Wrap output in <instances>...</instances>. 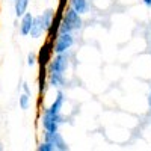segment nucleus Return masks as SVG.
Returning a JSON list of instances; mask_svg holds the SVG:
<instances>
[{
    "instance_id": "nucleus-1",
    "label": "nucleus",
    "mask_w": 151,
    "mask_h": 151,
    "mask_svg": "<svg viewBox=\"0 0 151 151\" xmlns=\"http://www.w3.org/2000/svg\"><path fill=\"white\" fill-rule=\"evenodd\" d=\"M82 26H83L82 15L68 5L65 8V11H64V14H62L59 33H74V32H79L82 29Z\"/></svg>"
},
{
    "instance_id": "nucleus-2",
    "label": "nucleus",
    "mask_w": 151,
    "mask_h": 151,
    "mask_svg": "<svg viewBox=\"0 0 151 151\" xmlns=\"http://www.w3.org/2000/svg\"><path fill=\"white\" fill-rule=\"evenodd\" d=\"M67 118L62 115V113H53L50 112L48 107H45L42 110V115H41V125H42V130L47 132H58L59 127L62 124H65Z\"/></svg>"
},
{
    "instance_id": "nucleus-3",
    "label": "nucleus",
    "mask_w": 151,
    "mask_h": 151,
    "mask_svg": "<svg viewBox=\"0 0 151 151\" xmlns=\"http://www.w3.org/2000/svg\"><path fill=\"white\" fill-rule=\"evenodd\" d=\"M70 60H71L70 52L56 53L55 58H52L50 64L47 65V71H48V73H60V74H65L67 70H68V67H70Z\"/></svg>"
},
{
    "instance_id": "nucleus-4",
    "label": "nucleus",
    "mask_w": 151,
    "mask_h": 151,
    "mask_svg": "<svg viewBox=\"0 0 151 151\" xmlns=\"http://www.w3.org/2000/svg\"><path fill=\"white\" fill-rule=\"evenodd\" d=\"M76 42V38H74V33H58V36L55 38L53 41V52L55 55L56 53H65V52H70L73 48Z\"/></svg>"
},
{
    "instance_id": "nucleus-5",
    "label": "nucleus",
    "mask_w": 151,
    "mask_h": 151,
    "mask_svg": "<svg viewBox=\"0 0 151 151\" xmlns=\"http://www.w3.org/2000/svg\"><path fill=\"white\" fill-rule=\"evenodd\" d=\"M42 141L48 142L50 145H53L55 151H68L70 150V145L64 139L62 133H59V130L58 132H47V130H44Z\"/></svg>"
},
{
    "instance_id": "nucleus-6",
    "label": "nucleus",
    "mask_w": 151,
    "mask_h": 151,
    "mask_svg": "<svg viewBox=\"0 0 151 151\" xmlns=\"http://www.w3.org/2000/svg\"><path fill=\"white\" fill-rule=\"evenodd\" d=\"M55 52H53V41L52 40H47L42 47L40 48V53H38V65L40 68H47V65L50 64Z\"/></svg>"
},
{
    "instance_id": "nucleus-7",
    "label": "nucleus",
    "mask_w": 151,
    "mask_h": 151,
    "mask_svg": "<svg viewBox=\"0 0 151 151\" xmlns=\"http://www.w3.org/2000/svg\"><path fill=\"white\" fill-rule=\"evenodd\" d=\"M47 83H48L50 88H55V89H62V88L67 86L65 74H60V73H48V74H47Z\"/></svg>"
},
{
    "instance_id": "nucleus-8",
    "label": "nucleus",
    "mask_w": 151,
    "mask_h": 151,
    "mask_svg": "<svg viewBox=\"0 0 151 151\" xmlns=\"http://www.w3.org/2000/svg\"><path fill=\"white\" fill-rule=\"evenodd\" d=\"M47 32V27L42 21L41 14L40 15H35L33 17V24H32V29H30V36L32 38H41L44 36V33Z\"/></svg>"
},
{
    "instance_id": "nucleus-9",
    "label": "nucleus",
    "mask_w": 151,
    "mask_h": 151,
    "mask_svg": "<svg viewBox=\"0 0 151 151\" xmlns=\"http://www.w3.org/2000/svg\"><path fill=\"white\" fill-rule=\"evenodd\" d=\"M33 17L35 15H32L30 12L27 11L26 14L20 18L18 27H20V35L21 36H29L30 35V29H32V24H33Z\"/></svg>"
},
{
    "instance_id": "nucleus-10",
    "label": "nucleus",
    "mask_w": 151,
    "mask_h": 151,
    "mask_svg": "<svg viewBox=\"0 0 151 151\" xmlns=\"http://www.w3.org/2000/svg\"><path fill=\"white\" fill-rule=\"evenodd\" d=\"M65 101H67V97H65L64 91L58 89L56 97H55V100H53V103L50 104L48 110L53 112V113H62V109H64V106H65Z\"/></svg>"
},
{
    "instance_id": "nucleus-11",
    "label": "nucleus",
    "mask_w": 151,
    "mask_h": 151,
    "mask_svg": "<svg viewBox=\"0 0 151 151\" xmlns=\"http://www.w3.org/2000/svg\"><path fill=\"white\" fill-rule=\"evenodd\" d=\"M68 5L74 9V11H77L80 15H85L89 12V2L88 0H68Z\"/></svg>"
},
{
    "instance_id": "nucleus-12",
    "label": "nucleus",
    "mask_w": 151,
    "mask_h": 151,
    "mask_svg": "<svg viewBox=\"0 0 151 151\" xmlns=\"http://www.w3.org/2000/svg\"><path fill=\"white\" fill-rule=\"evenodd\" d=\"M12 3H14V12H15V17H17V18H21V17L27 12L30 0H14Z\"/></svg>"
},
{
    "instance_id": "nucleus-13",
    "label": "nucleus",
    "mask_w": 151,
    "mask_h": 151,
    "mask_svg": "<svg viewBox=\"0 0 151 151\" xmlns=\"http://www.w3.org/2000/svg\"><path fill=\"white\" fill-rule=\"evenodd\" d=\"M55 9L53 8H47L45 11H42V14H41V17H42V21H44V24H45V27H47V30H48V27L52 26V23H53V18H55Z\"/></svg>"
},
{
    "instance_id": "nucleus-14",
    "label": "nucleus",
    "mask_w": 151,
    "mask_h": 151,
    "mask_svg": "<svg viewBox=\"0 0 151 151\" xmlns=\"http://www.w3.org/2000/svg\"><path fill=\"white\" fill-rule=\"evenodd\" d=\"M30 101H32V97L30 95H27V94H20V97H18V104H20V109H23V110H27L29 107H30Z\"/></svg>"
},
{
    "instance_id": "nucleus-15",
    "label": "nucleus",
    "mask_w": 151,
    "mask_h": 151,
    "mask_svg": "<svg viewBox=\"0 0 151 151\" xmlns=\"http://www.w3.org/2000/svg\"><path fill=\"white\" fill-rule=\"evenodd\" d=\"M36 150H38V151H55L53 145H50V144L45 142V141H42V142L38 144V145H36Z\"/></svg>"
},
{
    "instance_id": "nucleus-16",
    "label": "nucleus",
    "mask_w": 151,
    "mask_h": 151,
    "mask_svg": "<svg viewBox=\"0 0 151 151\" xmlns=\"http://www.w3.org/2000/svg\"><path fill=\"white\" fill-rule=\"evenodd\" d=\"M26 64H27L29 67L36 65V64H38V55H36V53H33V52H30V53L27 55V60H26Z\"/></svg>"
},
{
    "instance_id": "nucleus-17",
    "label": "nucleus",
    "mask_w": 151,
    "mask_h": 151,
    "mask_svg": "<svg viewBox=\"0 0 151 151\" xmlns=\"http://www.w3.org/2000/svg\"><path fill=\"white\" fill-rule=\"evenodd\" d=\"M21 88H23V92H24V94H27V95H30V97H32V89H30L29 83H26V82H24V83L21 85Z\"/></svg>"
},
{
    "instance_id": "nucleus-18",
    "label": "nucleus",
    "mask_w": 151,
    "mask_h": 151,
    "mask_svg": "<svg viewBox=\"0 0 151 151\" xmlns=\"http://www.w3.org/2000/svg\"><path fill=\"white\" fill-rule=\"evenodd\" d=\"M142 2H144V5H145L147 8H150V9H151V0H142Z\"/></svg>"
},
{
    "instance_id": "nucleus-19",
    "label": "nucleus",
    "mask_w": 151,
    "mask_h": 151,
    "mask_svg": "<svg viewBox=\"0 0 151 151\" xmlns=\"http://www.w3.org/2000/svg\"><path fill=\"white\" fill-rule=\"evenodd\" d=\"M147 101H148V106L151 109V89H150V94H148V98H147Z\"/></svg>"
},
{
    "instance_id": "nucleus-20",
    "label": "nucleus",
    "mask_w": 151,
    "mask_h": 151,
    "mask_svg": "<svg viewBox=\"0 0 151 151\" xmlns=\"http://www.w3.org/2000/svg\"><path fill=\"white\" fill-rule=\"evenodd\" d=\"M3 150V147H2V144H0V151H2Z\"/></svg>"
},
{
    "instance_id": "nucleus-21",
    "label": "nucleus",
    "mask_w": 151,
    "mask_h": 151,
    "mask_svg": "<svg viewBox=\"0 0 151 151\" xmlns=\"http://www.w3.org/2000/svg\"><path fill=\"white\" fill-rule=\"evenodd\" d=\"M150 115H151V110H150Z\"/></svg>"
},
{
    "instance_id": "nucleus-22",
    "label": "nucleus",
    "mask_w": 151,
    "mask_h": 151,
    "mask_svg": "<svg viewBox=\"0 0 151 151\" xmlns=\"http://www.w3.org/2000/svg\"><path fill=\"white\" fill-rule=\"evenodd\" d=\"M11 2H14V0H11Z\"/></svg>"
}]
</instances>
